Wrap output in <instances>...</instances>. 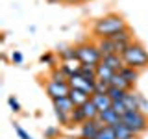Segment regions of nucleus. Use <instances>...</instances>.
I'll list each match as a JSON object with an SVG mask.
<instances>
[{"label":"nucleus","mask_w":148,"mask_h":139,"mask_svg":"<svg viewBox=\"0 0 148 139\" xmlns=\"http://www.w3.org/2000/svg\"><path fill=\"white\" fill-rule=\"evenodd\" d=\"M128 22L124 21L122 15H119V13H108V15L100 17L95 21V24H92V34L95 37H106V39H109V37H113L115 34H119V32H124L128 30Z\"/></svg>","instance_id":"obj_1"},{"label":"nucleus","mask_w":148,"mask_h":139,"mask_svg":"<svg viewBox=\"0 0 148 139\" xmlns=\"http://www.w3.org/2000/svg\"><path fill=\"white\" fill-rule=\"evenodd\" d=\"M80 61H61V65H59V69L63 71V74L67 78H72L76 76V74H80Z\"/></svg>","instance_id":"obj_12"},{"label":"nucleus","mask_w":148,"mask_h":139,"mask_svg":"<svg viewBox=\"0 0 148 139\" xmlns=\"http://www.w3.org/2000/svg\"><path fill=\"white\" fill-rule=\"evenodd\" d=\"M59 136V128H56V126H48L45 130V139H56Z\"/></svg>","instance_id":"obj_33"},{"label":"nucleus","mask_w":148,"mask_h":139,"mask_svg":"<svg viewBox=\"0 0 148 139\" xmlns=\"http://www.w3.org/2000/svg\"><path fill=\"white\" fill-rule=\"evenodd\" d=\"M122 122L132 130L137 136H143V133L148 130V115L143 113V111H128L126 115H122Z\"/></svg>","instance_id":"obj_3"},{"label":"nucleus","mask_w":148,"mask_h":139,"mask_svg":"<svg viewBox=\"0 0 148 139\" xmlns=\"http://www.w3.org/2000/svg\"><path fill=\"white\" fill-rule=\"evenodd\" d=\"M59 59L61 61H78L76 46H61L59 48Z\"/></svg>","instance_id":"obj_19"},{"label":"nucleus","mask_w":148,"mask_h":139,"mask_svg":"<svg viewBox=\"0 0 148 139\" xmlns=\"http://www.w3.org/2000/svg\"><path fill=\"white\" fill-rule=\"evenodd\" d=\"M139 111H143V113L148 115V100L143 93H139Z\"/></svg>","instance_id":"obj_34"},{"label":"nucleus","mask_w":148,"mask_h":139,"mask_svg":"<svg viewBox=\"0 0 148 139\" xmlns=\"http://www.w3.org/2000/svg\"><path fill=\"white\" fill-rule=\"evenodd\" d=\"M8 104H9V108H11L13 113H21V104H18V100H17L13 95L8 96Z\"/></svg>","instance_id":"obj_31"},{"label":"nucleus","mask_w":148,"mask_h":139,"mask_svg":"<svg viewBox=\"0 0 148 139\" xmlns=\"http://www.w3.org/2000/svg\"><path fill=\"white\" fill-rule=\"evenodd\" d=\"M122 102L126 104L128 111H137L139 109V91H128Z\"/></svg>","instance_id":"obj_14"},{"label":"nucleus","mask_w":148,"mask_h":139,"mask_svg":"<svg viewBox=\"0 0 148 139\" xmlns=\"http://www.w3.org/2000/svg\"><path fill=\"white\" fill-rule=\"evenodd\" d=\"M96 45H98V50L102 52V58L109 54H117V46H115L113 39H106V37H96Z\"/></svg>","instance_id":"obj_10"},{"label":"nucleus","mask_w":148,"mask_h":139,"mask_svg":"<svg viewBox=\"0 0 148 139\" xmlns=\"http://www.w3.org/2000/svg\"><path fill=\"white\" fill-rule=\"evenodd\" d=\"M98 120H102V122L106 124V126H115L117 122H120L122 120V117L117 113V111H113V109H108V111H100L98 113V117H96Z\"/></svg>","instance_id":"obj_11"},{"label":"nucleus","mask_w":148,"mask_h":139,"mask_svg":"<svg viewBox=\"0 0 148 139\" xmlns=\"http://www.w3.org/2000/svg\"><path fill=\"white\" fill-rule=\"evenodd\" d=\"M39 61L43 63V65H48L50 69H56V67H58V65H56V54L54 52H45L39 58Z\"/></svg>","instance_id":"obj_24"},{"label":"nucleus","mask_w":148,"mask_h":139,"mask_svg":"<svg viewBox=\"0 0 148 139\" xmlns=\"http://www.w3.org/2000/svg\"><path fill=\"white\" fill-rule=\"evenodd\" d=\"M126 93H128V91L119 89V87H111V85H109L108 95H109V98H111V100H122L124 96H126Z\"/></svg>","instance_id":"obj_27"},{"label":"nucleus","mask_w":148,"mask_h":139,"mask_svg":"<svg viewBox=\"0 0 148 139\" xmlns=\"http://www.w3.org/2000/svg\"><path fill=\"white\" fill-rule=\"evenodd\" d=\"M78 50V61L80 63H89V65H98L102 61V52L98 50L96 43H82L76 45Z\"/></svg>","instance_id":"obj_4"},{"label":"nucleus","mask_w":148,"mask_h":139,"mask_svg":"<svg viewBox=\"0 0 148 139\" xmlns=\"http://www.w3.org/2000/svg\"><path fill=\"white\" fill-rule=\"evenodd\" d=\"M111 109H113V111H117V113L120 115V117L128 113V109H126V104H124L122 100H113V106H111Z\"/></svg>","instance_id":"obj_29"},{"label":"nucleus","mask_w":148,"mask_h":139,"mask_svg":"<svg viewBox=\"0 0 148 139\" xmlns=\"http://www.w3.org/2000/svg\"><path fill=\"white\" fill-rule=\"evenodd\" d=\"M102 63H104V65H108L109 69H113L115 72H119L120 69H122L124 65H126L120 54H109V56H104V58H102Z\"/></svg>","instance_id":"obj_9"},{"label":"nucleus","mask_w":148,"mask_h":139,"mask_svg":"<svg viewBox=\"0 0 148 139\" xmlns=\"http://www.w3.org/2000/svg\"><path fill=\"white\" fill-rule=\"evenodd\" d=\"M109 85L111 87H119V89H124V91H133V83H130L126 78H122L119 72H115V76L109 80Z\"/></svg>","instance_id":"obj_16"},{"label":"nucleus","mask_w":148,"mask_h":139,"mask_svg":"<svg viewBox=\"0 0 148 139\" xmlns=\"http://www.w3.org/2000/svg\"><path fill=\"white\" fill-rule=\"evenodd\" d=\"M45 91L46 95L50 96V100H56V98H63V96H69L71 93V85L69 82H54V80H46L45 83Z\"/></svg>","instance_id":"obj_5"},{"label":"nucleus","mask_w":148,"mask_h":139,"mask_svg":"<svg viewBox=\"0 0 148 139\" xmlns=\"http://www.w3.org/2000/svg\"><path fill=\"white\" fill-rule=\"evenodd\" d=\"M54 113L59 126H71V113H65V111H59V109H54Z\"/></svg>","instance_id":"obj_25"},{"label":"nucleus","mask_w":148,"mask_h":139,"mask_svg":"<svg viewBox=\"0 0 148 139\" xmlns=\"http://www.w3.org/2000/svg\"><path fill=\"white\" fill-rule=\"evenodd\" d=\"M113 132H115V137H117V139H133V137H135V133H133L132 130L122 122V120L113 126Z\"/></svg>","instance_id":"obj_15"},{"label":"nucleus","mask_w":148,"mask_h":139,"mask_svg":"<svg viewBox=\"0 0 148 139\" xmlns=\"http://www.w3.org/2000/svg\"><path fill=\"white\" fill-rule=\"evenodd\" d=\"M13 128H15V132H17V136H18V137H21V139H34V137H32V136H30V133H28V132H26V130H24V128H22V126H21V124H18V122H15V124H13Z\"/></svg>","instance_id":"obj_32"},{"label":"nucleus","mask_w":148,"mask_h":139,"mask_svg":"<svg viewBox=\"0 0 148 139\" xmlns=\"http://www.w3.org/2000/svg\"><path fill=\"white\" fill-rule=\"evenodd\" d=\"M11 61L15 63V65H22L24 58H22V54L18 52V50H13V52H11Z\"/></svg>","instance_id":"obj_35"},{"label":"nucleus","mask_w":148,"mask_h":139,"mask_svg":"<svg viewBox=\"0 0 148 139\" xmlns=\"http://www.w3.org/2000/svg\"><path fill=\"white\" fill-rule=\"evenodd\" d=\"M50 80H54V82H69V78L63 74V71L59 67H56V69H50Z\"/></svg>","instance_id":"obj_26"},{"label":"nucleus","mask_w":148,"mask_h":139,"mask_svg":"<svg viewBox=\"0 0 148 139\" xmlns=\"http://www.w3.org/2000/svg\"><path fill=\"white\" fill-rule=\"evenodd\" d=\"M119 74H120L122 78H126L130 83H133V85H135V82L139 80V74H141V71H137V69H133V67H128V65H124V67L119 71Z\"/></svg>","instance_id":"obj_20"},{"label":"nucleus","mask_w":148,"mask_h":139,"mask_svg":"<svg viewBox=\"0 0 148 139\" xmlns=\"http://www.w3.org/2000/svg\"><path fill=\"white\" fill-rule=\"evenodd\" d=\"M120 56H122L124 63H126L128 67H133V69H137V71L148 69V50L145 48V45L139 43V41H133Z\"/></svg>","instance_id":"obj_2"},{"label":"nucleus","mask_w":148,"mask_h":139,"mask_svg":"<svg viewBox=\"0 0 148 139\" xmlns=\"http://www.w3.org/2000/svg\"><path fill=\"white\" fill-rule=\"evenodd\" d=\"M48 4H58V2H63V0H46Z\"/></svg>","instance_id":"obj_37"},{"label":"nucleus","mask_w":148,"mask_h":139,"mask_svg":"<svg viewBox=\"0 0 148 139\" xmlns=\"http://www.w3.org/2000/svg\"><path fill=\"white\" fill-rule=\"evenodd\" d=\"M95 139H117L115 137V132H113V126H104Z\"/></svg>","instance_id":"obj_28"},{"label":"nucleus","mask_w":148,"mask_h":139,"mask_svg":"<svg viewBox=\"0 0 148 139\" xmlns=\"http://www.w3.org/2000/svg\"><path fill=\"white\" fill-rule=\"evenodd\" d=\"M108 91H109V83H108V82L96 80V83H95V93H102V95H108Z\"/></svg>","instance_id":"obj_30"},{"label":"nucleus","mask_w":148,"mask_h":139,"mask_svg":"<svg viewBox=\"0 0 148 139\" xmlns=\"http://www.w3.org/2000/svg\"><path fill=\"white\" fill-rule=\"evenodd\" d=\"M91 100L96 104L98 111H108V109H111V106H113V100L109 98V95H102V93H92Z\"/></svg>","instance_id":"obj_8"},{"label":"nucleus","mask_w":148,"mask_h":139,"mask_svg":"<svg viewBox=\"0 0 148 139\" xmlns=\"http://www.w3.org/2000/svg\"><path fill=\"white\" fill-rule=\"evenodd\" d=\"M104 126L106 124L102 122V120H98V119L85 120V122L80 126V139H95Z\"/></svg>","instance_id":"obj_6"},{"label":"nucleus","mask_w":148,"mask_h":139,"mask_svg":"<svg viewBox=\"0 0 148 139\" xmlns=\"http://www.w3.org/2000/svg\"><path fill=\"white\" fill-rule=\"evenodd\" d=\"M80 108L83 109V113H85V117H87V120H91V119H96L98 117V108H96V104L92 100H87L83 106H80Z\"/></svg>","instance_id":"obj_23"},{"label":"nucleus","mask_w":148,"mask_h":139,"mask_svg":"<svg viewBox=\"0 0 148 139\" xmlns=\"http://www.w3.org/2000/svg\"><path fill=\"white\" fill-rule=\"evenodd\" d=\"M52 104H54V109L65 111V113H71V111L76 108V106H74V102L69 98V96H63V98H56V100H52Z\"/></svg>","instance_id":"obj_17"},{"label":"nucleus","mask_w":148,"mask_h":139,"mask_svg":"<svg viewBox=\"0 0 148 139\" xmlns=\"http://www.w3.org/2000/svg\"><path fill=\"white\" fill-rule=\"evenodd\" d=\"M65 4H69V6H78V4H82V2H85V0H63Z\"/></svg>","instance_id":"obj_36"},{"label":"nucleus","mask_w":148,"mask_h":139,"mask_svg":"<svg viewBox=\"0 0 148 139\" xmlns=\"http://www.w3.org/2000/svg\"><path fill=\"white\" fill-rule=\"evenodd\" d=\"M85 120H87V117H85V113H83V109L80 106L71 111V126H82Z\"/></svg>","instance_id":"obj_22"},{"label":"nucleus","mask_w":148,"mask_h":139,"mask_svg":"<svg viewBox=\"0 0 148 139\" xmlns=\"http://www.w3.org/2000/svg\"><path fill=\"white\" fill-rule=\"evenodd\" d=\"M69 98H71L74 102V106H83L87 100H91V95L85 91H80V89H71V93H69Z\"/></svg>","instance_id":"obj_13"},{"label":"nucleus","mask_w":148,"mask_h":139,"mask_svg":"<svg viewBox=\"0 0 148 139\" xmlns=\"http://www.w3.org/2000/svg\"><path fill=\"white\" fill-rule=\"evenodd\" d=\"M95 83H96V82L87 80V78H83L82 74H76V76L69 78V85H71V89H80V91L89 93V95H92V93H95Z\"/></svg>","instance_id":"obj_7"},{"label":"nucleus","mask_w":148,"mask_h":139,"mask_svg":"<svg viewBox=\"0 0 148 139\" xmlns=\"http://www.w3.org/2000/svg\"><path fill=\"white\" fill-rule=\"evenodd\" d=\"M80 74L83 78H87V80L91 82H96L98 78H96V65H89V63H82L80 65Z\"/></svg>","instance_id":"obj_21"},{"label":"nucleus","mask_w":148,"mask_h":139,"mask_svg":"<svg viewBox=\"0 0 148 139\" xmlns=\"http://www.w3.org/2000/svg\"><path fill=\"white\" fill-rule=\"evenodd\" d=\"M113 76H115V71H113V69H109L108 65H104L102 61L96 65V78H98V80L109 83V80H111Z\"/></svg>","instance_id":"obj_18"}]
</instances>
